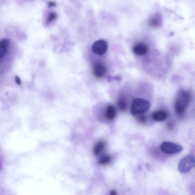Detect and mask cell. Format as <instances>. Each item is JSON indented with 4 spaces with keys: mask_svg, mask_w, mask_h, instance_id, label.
<instances>
[{
    "mask_svg": "<svg viewBox=\"0 0 195 195\" xmlns=\"http://www.w3.org/2000/svg\"><path fill=\"white\" fill-rule=\"evenodd\" d=\"M191 96L188 92L181 90L177 93L175 103V109L176 113L182 115L188 107L191 100Z\"/></svg>",
    "mask_w": 195,
    "mask_h": 195,
    "instance_id": "cell-1",
    "label": "cell"
},
{
    "mask_svg": "<svg viewBox=\"0 0 195 195\" xmlns=\"http://www.w3.org/2000/svg\"><path fill=\"white\" fill-rule=\"evenodd\" d=\"M149 101L142 98H136L133 101L131 111L133 115H139L147 111L150 109Z\"/></svg>",
    "mask_w": 195,
    "mask_h": 195,
    "instance_id": "cell-2",
    "label": "cell"
},
{
    "mask_svg": "<svg viewBox=\"0 0 195 195\" xmlns=\"http://www.w3.org/2000/svg\"><path fill=\"white\" fill-rule=\"evenodd\" d=\"M195 165V157L193 155H189L182 158L178 165V170L181 173H186L191 170Z\"/></svg>",
    "mask_w": 195,
    "mask_h": 195,
    "instance_id": "cell-3",
    "label": "cell"
},
{
    "mask_svg": "<svg viewBox=\"0 0 195 195\" xmlns=\"http://www.w3.org/2000/svg\"><path fill=\"white\" fill-rule=\"evenodd\" d=\"M161 149L163 153L166 154H175L181 152L183 150V146L179 144L170 142H163L161 145Z\"/></svg>",
    "mask_w": 195,
    "mask_h": 195,
    "instance_id": "cell-4",
    "label": "cell"
},
{
    "mask_svg": "<svg viewBox=\"0 0 195 195\" xmlns=\"http://www.w3.org/2000/svg\"><path fill=\"white\" fill-rule=\"evenodd\" d=\"M92 72L96 78L100 79L103 77L107 73V69L105 65L100 61L95 63L92 66Z\"/></svg>",
    "mask_w": 195,
    "mask_h": 195,
    "instance_id": "cell-5",
    "label": "cell"
},
{
    "mask_svg": "<svg viewBox=\"0 0 195 195\" xmlns=\"http://www.w3.org/2000/svg\"><path fill=\"white\" fill-rule=\"evenodd\" d=\"M107 44L103 40H99L93 44L92 50L93 53L98 55L104 54L107 52Z\"/></svg>",
    "mask_w": 195,
    "mask_h": 195,
    "instance_id": "cell-6",
    "label": "cell"
},
{
    "mask_svg": "<svg viewBox=\"0 0 195 195\" xmlns=\"http://www.w3.org/2000/svg\"><path fill=\"white\" fill-rule=\"evenodd\" d=\"M134 54L138 56H142L146 54L148 52V47L146 44L139 43L134 46L132 49Z\"/></svg>",
    "mask_w": 195,
    "mask_h": 195,
    "instance_id": "cell-7",
    "label": "cell"
},
{
    "mask_svg": "<svg viewBox=\"0 0 195 195\" xmlns=\"http://www.w3.org/2000/svg\"><path fill=\"white\" fill-rule=\"evenodd\" d=\"M162 22V18L159 14H156L152 16L149 19L147 24L149 26L152 28H156L161 26Z\"/></svg>",
    "mask_w": 195,
    "mask_h": 195,
    "instance_id": "cell-8",
    "label": "cell"
},
{
    "mask_svg": "<svg viewBox=\"0 0 195 195\" xmlns=\"http://www.w3.org/2000/svg\"><path fill=\"white\" fill-rule=\"evenodd\" d=\"M168 116L167 112L164 110H159L154 112L152 115V118L156 122L164 121Z\"/></svg>",
    "mask_w": 195,
    "mask_h": 195,
    "instance_id": "cell-9",
    "label": "cell"
},
{
    "mask_svg": "<svg viewBox=\"0 0 195 195\" xmlns=\"http://www.w3.org/2000/svg\"><path fill=\"white\" fill-rule=\"evenodd\" d=\"M116 115L115 107L112 105H109L106 108L105 116L107 119L112 120L115 119Z\"/></svg>",
    "mask_w": 195,
    "mask_h": 195,
    "instance_id": "cell-10",
    "label": "cell"
},
{
    "mask_svg": "<svg viewBox=\"0 0 195 195\" xmlns=\"http://www.w3.org/2000/svg\"><path fill=\"white\" fill-rule=\"evenodd\" d=\"M9 42L8 39H4L0 41V59L5 56L7 53Z\"/></svg>",
    "mask_w": 195,
    "mask_h": 195,
    "instance_id": "cell-11",
    "label": "cell"
},
{
    "mask_svg": "<svg viewBox=\"0 0 195 195\" xmlns=\"http://www.w3.org/2000/svg\"><path fill=\"white\" fill-rule=\"evenodd\" d=\"M117 104L119 109L122 112L125 111L127 108V102L124 97H121L119 98L117 100Z\"/></svg>",
    "mask_w": 195,
    "mask_h": 195,
    "instance_id": "cell-12",
    "label": "cell"
},
{
    "mask_svg": "<svg viewBox=\"0 0 195 195\" xmlns=\"http://www.w3.org/2000/svg\"><path fill=\"white\" fill-rule=\"evenodd\" d=\"M105 147V144L103 142H98L94 146L93 149V153L96 155L100 153L104 150Z\"/></svg>",
    "mask_w": 195,
    "mask_h": 195,
    "instance_id": "cell-13",
    "label": "cell"
},
{
    "mask_svg": "<svg viewBox=\"0 0 195 195\" xmlns=\"http://www.w3.org/2000/svg\"><path fill=\"white\" fill-rule=\"evenodd\" d=\"M112 161V158L109 155H105L101 156L99 160V163L101 165H105L110 163Z\"/></svg>",
    "mask_w": 195,
    "mask_h": 195,
    "instance_id": "cell-14",
    "label": "cell"
},
{
    "mask_svg": "<svg viewBox=\"0 0 195 195\" xmlns=\"http://www.w3.org/2000/svg\"><path fill=\"white\" fill-rule=\"evenodd\" d=\"M136 120L140 124H145L147 122V117L145 115H141L136 117Z\"/></svg>",
    "mask_w": 195,
    "mask_h": 195,
    "instance_id": "cell-15",
    "label": "cell"
},
{
    "mask_svg": "<svg viewBox=\"0 0 195 195\" xmlns=\"http://www.w3.org/2000/svg\"><path fill=\"white\" fill-rule=\"evenodd\" d=\"M175 126V122L173 120H171L168 122L166 123V127L169 131H172L173 130Z\"/></svg>",
    "mask_w": 195,
    "mask_h": 195,
    "instance_id": "cell-16",
    "label": "cell"
},
{
    "mask_svg": "<svg viewBox=\"0 0 195 195\" xmlns=\"http://www.w3.org/2000/svg\"><path fill=\"white\" fill-rule=\"evenodd\" d=\"M56 18L57 15L56 14L53 12H51L49 15L47 22H50L53 21V20L56 19Z\"/></svg>",
    "mask_w": 195,
    "mask_h": 195,
    "instance_id": "cell-17",
    "label": "cell"
},
{
    "mask_svg": "<svg viewBox=\"0 0 195 195\" xmlns=\"http://www.w3.org/2000/svg\"><path fill=\"white\" fill-rule=\"evenodd\" d=\"M56 2L53 1H49L48 3V6L49 7H55L56 6Z\"/></svg>",
    "mask_w": 195,
    "mask_h": 195,
    "instance_id": "cell-18",
    "label": "cell"
},
{
    "mask_svg": "<svg viewBox=\"0 0 195 195\" xmlns=\"http://www.w3.org/2000/svg\"><path fill=\"white\" fill-rule=\"evenodd\" d=\"M15 80L17 84L18 85L21 84V80L20 77L18 76H16L15 77Z\"/></svg>",
    "mask_w": 195,
    "mask_h": 195,
    "instance_id": "cell-19",
    "label": "cell"
},
{
    "mask_svg": "<svg viewBox=\"0 0 195 195\" xmlns=\"http://www.w3.org/2000/svg\"><path fill=\"white\" fill-rule=\"evenodd\" d=\"M110 194L111 195H116L117 192L115 191V190H112V191L111 192Z\"/></svg>",
    "mask_w": 195,
    "mask_h": 195,
    "instance_id": "cell-20",
    "label": "cell"
}]
</instances>
